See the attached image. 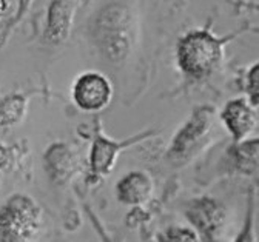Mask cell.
Here are the masks:
<instances>
[{
	"label": "cell",
	"mask_w": 259,
	"mask_h": 242,
	"mask_svg": "<svg viewBox=\"0 0 259 242\" xmlns=\"http://www.w3.org/2000/svg\"><path fill=\"white\" fill-rule=\"evenodd\" d=\"M88 37L110 63L125 62L136 39V20L132 8L123 2L104 5L88 23Z\"/></svg>",
	"instance_id": "6da1fadb"
},
{
	"label": "cell",
	"mask_w": 259,
	"mask_h": 242,
	"mask_svg": "<svg viewBox=\"0 0 259 242\" xmlns=\"http://www.w3.org/2000/svg\"><path fill=\"white\" fill-rule=\"evenodd\" d=\"M236 34L218 37L208 29H193L179 39L176 62L179 70L191 79H205L218 70L224 59V47Z\"/></svg>",
	"instance_id": "7a4b0ae2"
},
{
	"label": "cell",
	"mask_w": 259,
	"mask_h": 242,
	"mask_svg": "<svg viewBox=\"0 0 259 242\" xmlns=\"http://www.w3.org/2000/svg\"><path fill=\"white\" fill-rule=\"evenodd\" d=\"M42 227V210L26 194L11 196L0 207V242H31Z\"/></svg>",
	"instance_id": "3957f363"
},
{
	"label": "cell",
	"mask_w": 259,
	"mask_h": 242,
	"mask_svg": "<svg viewBox=\"0 0 259 242\" xmlns=\"http://www.w3.org/2000/svg\"><path fill=\"white\" fill-rule=\"evenodd\" d=\"M213 108L211 107H199L193 111L190 119L179 128L175 134L173 142L168 148L167 159L175 165L185 164L193 153L196 151L213 125Z\"/></svg>",
	"instance_id": "277c9868"
},
{
	"label": "cell",
	"mask_w": 259,
	"mask_h": 242,
	"mask_svg": "<svg viewBox=\"0 0 259 242\" xmlns=\"http://www.w3.org/2000/svg\"><path fill=\"white\" fill-rule=\"evenodd\" d=\"M71 96L82 111L97 113L110 105L113 99V85L110 79L99 71H85L76 77Z\"/></svg>",
	"instance_id": "5b68a950"
},
{
	"label": "cell",
	"mask_w": 259,
	"mask_h": 242,
	"mask_svg": "<svg viewBox=\"0 0 259 242\" xmlns=\"http://www.w3.org/2000/svg\"><path fill=\"white\" fill-rule=\"evenodd\" d=\"M154 131H145L141 133L138 136L130 137L126 141H111L110 137H105L101 131H97L94 141H93V147H91V153H90V170L93 176H104L108 175V173L114 168L117 156L122 150L132 147L138 142H141L142 139H147V137L153 136Z\"/></svg>",
	"instance_id": "8992f818"
},
{
	"label": "cell",
	"mask_w": 259,
	"mask_h": 242,
	"mask_svg": "<svg viewBox=\"0 0 259 242\" xmlns=\"http://www.w3.org/2000/svg\"><path fill=\"white\" fill-rule=\"evenodd\" d=\"M187 218L201 233L204 242H213L218 239L224 228L225 210L216 199L201 197L190 204L187 210Z\"/></svg>",
	"instance_id": "52a82bcc"
},
{
	"label": "cell",
	"mask_w": 259,
	"mask_h": 242,
	"mask_svg": "<svg viewBox=\"0 0 259 242\" xmlns=\"http://www.w3.org/2000/svg\"><path fill=\"white\" fill-rule=\"evenodd\" d=\"M76 8L77 0H50L44 29V42L47 45L59 47L67 42Z\"/></svg>",
	"instance_id": "ba28073f"
},
{
	"label": "cell",
	"mask_w": 259,
	"mask_h": 242,
	"mask_svg": "<svg viewBox=\"0 0 259 242\" xmlns=\"http://www.w3.org/2000/svg\"><path fill=\"white\" fill-rule=\"evenodd\" d=\"M221 119L235 142L245 141L257 122L254 107H251L250 102L244 97H236L227 102L221 111Z\"/></svg>",
	"instance_id": "9c48e42d"
},
{
	"label": "cell",
	"mask_w": 259,
	"mask_h": 242,
	"mask_svg": "<svg viewBox=\"0 0 259 242\" xmlns=\"http://www.w3.org/2000/svg\"><path fill=\"white\" fill-rule=\"evenodd\" d=\"M45 170L54 184H65L77 170V159L73 150L63 142L53 144L45 153Z\"/></svg>",
	"instance_id": "30bf717a"
},
{
	"label": "cell",
	"mask_w": 259,
	"mask_h": 242,
	"mask_svg": "<svg viewBox=\"0 0 259 242\" xmlns=\"http://www.w3.org/2000/svg\"><path fill=\"white\" fill-rule=\"evenodd\" d=\"M153 191V181L144 171H132L116 184L117 200L125 205L144 204Z\"/></svg>",
	"instance_id": "8fae6325"
},
{
	"label": "cell",
	"mask_w": 259,
	"mask_h": 242,
	"mask_svg": "<svg viewBox=\"0 0 259 242\" xmlns=\"http://www.w3.org/2000/svg\"><path fill=\"white\" fill-rule=\"evenodd\" d=\"M28 110V100L22 94H8L0 99V130L20 124Z\"/></svg>",
	"instance_id": "7c38bea8"
},
{
	"label": "cell",
	"mask_w": 259,
	"mask_h": 242,
	"mask_svg": "<svg viewBox=\"0 0 259 242\" xmlns=\"http://www.w3.org/2000/svg\"><path fill=\"white\" fill-rule=\"evenodd\" d=\"M235 167L242 173L256 171L257 164V139L242 141L241 145L235 147Z\"/></svg>",
	"instance_id": "4fadbf2b"
},
{
	"label": "cell",
	"mask_w": 259,
	"mask_h": 242,
	"mask_svg": "<svg viewBox=\"0 0 259 242\" xmlns=\"http://www.w3.org/2000/svg\"><path fill=\"white\" fill-rule=\"evenodd\" d=\"M159 242H202L201 236L187 227H170L160 234Z\"/></svg>",
	"instance_id": "5bb4252c"
},
{
	"label": "cell",
	"mask_w": 259,
	"mask_h": 242,
	"mask_svg": "<svg viewBox=\"0 0 259 242\" xmlns=\"http://www.w3.org/2000/svg\"><path fill=\"white\" fill-rule=\"evenodd\" d=\"M245 88H247L250 105L257 108V103H259V65H257V62L250 66V70L247 73Z\"/></svg>",
	"instance_id": "9a60e30c"
},
{
	"label": "cell",
	"mask_w": 259,
	"mask_h": 242,
	"mask_svg": "<svg viewBox=\"0 0 259 242\" xmlns=\"http://www.w3.org/2000/svg\"><path fill=\"white\" fill-rule=\"evenodd\" d=\"M31 4H32V0H17V11H16L14 17L7 23V26L4 28L2 34H0V47H2V45L7 42L8 36L11 34V31L19 25V22H20V20L25 17V14L29 11Z\"/></svg>",
	"instance_id": "2e32d148"
},
{
	"label": "cell",
	"mask_w": 259,
	"mask_h": 242,
	"mask_svg": "<svg viewBox=\"0 0 259 242\" xmlns=\"http://www.w3.org/2000/svg\"><path fill=\"white\" fill-rule=\"evenodd\" d=\"M235 242H256V236H254V230H253V202H251V199L248 204V213H247L245 224H244L241 233L238 234V237L235 239Z\"/></svg>",
	"instance_id": "e0dca14e"
},
{
	"label": "cell",
	"mask_w": 259,
	"mask_h": 242,
	"mask_svg": "<svg viewBox=\"0 0 259 242\" xmlns=\"http://www.w3.org/2000/svg\"><path fill=\"white\" fill-rule=\"evenodd\" d=\"M8 159H10V154H8V150L0 145V168H4L8 165Z\"/></svg>",
	"instance_id": "ac0fdd59"
},
{
	"label": "cell",
	"mask_w": 259,
	"mask_h": 242,
	"mask_svg": "<svg viewBox=\"0 0 259 242\" xmlns=\"http://www.w3.org/2000/svg\"><path fill=\"white\" fill-rule=\"evenodd\" d=\"M7 8H8V0H0V17L5 14Z\"/></svg>",
	"instance_id": "d6986e66"
}]
</instances>
